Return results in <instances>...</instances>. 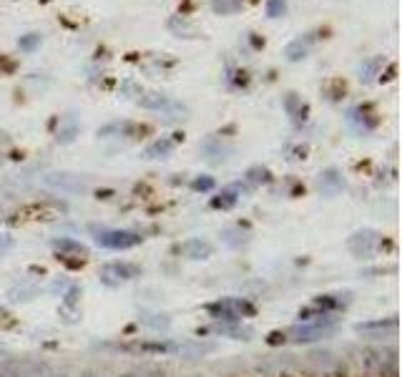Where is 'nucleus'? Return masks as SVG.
<instances>
[{"label":"nucleus","mask_w":402,"mask_h":377,"mask_svg":"<svg viewBox=\"0 0 402 377\" xmlns=\"http://www.w3.org/2000/svg\"><path fill=\"white\" fill-rule=\"evenodd\" d=\"M204 312L211 319L222 324H239L241 319H249L257 315V307L249 300H241V297H222V300L209 302L204 307Z\"/></svg>","instance_id":"nucleus-1"},{"label":"nucleus","mask_w":402,"mask_h":377,"mask_svg":"<svg viewBox=\"0 0 402 377\" xmlns=\"http://www.w3.org/2000/svg\"><path fill=\"white\" fill-rule=\"evenodd\" d=\"M123 88L133 91V93H136V103L138 106H144L146 111H156V114L171 116V119H187V114H189L187 106H181L179 101H171V98L161 96V93H151V91L136 88L133 84H126Z\"/></svg>","instance_id":"nucleus-2"},{"label":"nucleus","mask_w":402,"mask_h":377,"mask_svg":"<svg viewBox=\"0 0 402 377\" xmlns=\"http://www.w3.org/2000/svg\"><path fill=\"white\" fill-rule=\"evenodd\" d=\"M93 242L101 249H111V251H126L133 249L144 242V234L133 232V229H98L93 234Z\"/></svg>","instance_id":"nucleus-3"},{"label":"nucleus","mask_w":402,"mask_h":377,"mask_svg":"<svg viewBox=\"0 0 402 377\" xmlns=\"http://www.w3.org/2000/svg\"><path fill=\"white\" fill-rule=\"evenodd\" d=\"M98 277L106 287H119V284H126V282L141 277V267L133 262H108L101 267Z\"/></svg>","instance_id":"nucleus-4"},{"label":"nucleus","mask_w":402,"mask_h":377,"mask_svg":"<svg viewBox=\"0 0 402 377\" xmlns=\"http://www.w3.org/2000/svg\"><path fill=\"white\" fill-rule=\"evenodd\" d=\"M335 335V324H297L287 332V337L297 345H307V342H317L324 337Z\"/></svg>","instance_id":"nucleus-5"},{"label":"nucleus","mask_w":402,"mask_h":377,"mask_svg":"<svg viewBox=\"0 0 402 377\" xmlns=\"http://www.w3.org/2000/svg\"><path fill=\"white\" fill-rule=\"evenodd\" d=\"M48 365H43L38 359H6L0 365V377H36Z\"/></svg>","instance_id":"nucleus-6"},{"label":"nucleus","mask_w":402,"mask_h":377,"mask_svg":"<svg viewBox=\"0 0 402 377\" xmlns=\"http://www.w3.org/2000/svg\"><path fill=\"white\" fill-rule=\"evenodd\" d=\"M347 246L352 249L354 257H373L375 251H377L380 246V234L373 232V229H365V232H357L352 234V239L347 242Z\"/></svg>","instance_id":"nucleus-7"},{"label":"nucleus","mask_w":402,"mask_h":377,"mask_svg":"<svg viewBox=\"0 0 402 377\" xmlns=\"http://www.w3.org/2000/svg\"><path fill=\"white\" fill-rule=\"evenodd\" d=\"M362 362H365L367 370H373V372H384V367H387L390 372H395L397 352H395V350H382V348L367 350Z\"/></svg>","instance_id":"nucleus-8"},{"label":"nucleus","mask_w":402,"mask_h":377,"mask_svg":"<svg viewBox=\"0 0 402 377\" xmlns=\"http://www.w3.org/2000/svg\"><path fill=\"white\" fill-rule=\"evenodd\" d=\"M317 189L324 197H337L344 189V176L340 168H324L317 176Z\"/></svg>","instance_id":"nucleus-9"},{"label":"nucleus","mask_w":402,"mask_h":377,"mask_svg":"<svg viewBox=\"0 0 402 377\" xmlns=\"http://www.w3.org/2000/svg\"><path fill=\"white\" fill-rule=\"evenodd\" d=\"M46 184H51L53 189H60V192H68V194L86 192V189H88V184H86L81 176H73V174H48L46 176Z\"/></svg>","instance_id":"nucleus-10"},{"label":"nucleus","mask_w":402,"mask_h":377,"mask_svg":"<svg viewBox=\"0 0 402 377\" xmlns=\"http://www.w3.org/2000/svg\"><path fill=\"white\" fill-rule=\"evenodd\" d=\"M241 197V184H232V186H224L222 192L211 197V209H222V211H229L232 206H236Z\"/></svg>","instance_id":"nucleus-11"},{"label":"nucleus","mask_w":402,"mask_h":377,"mask_svg":"<svg viewBox=\"0 0 402 377\" xmlns=\"http://www.w3.org/2000/svg\"><path fill=\"white\" fill-rule=\"evenodd\" d=\"M284 108H287L289 119H292L295 126H302L307 121V116H309V106H307V101H302V96H297V93H287Z\"/></svg>","instance_id":"nucleus-12"},{"label":"nucleus","mask_w":402,"mask_h":377,"mask_svg":"<svg viewBox=\"0 0 402 377\" xmlns=\"http://www.w3.org/2000/svg\"><path fill=\"white\" fill-rule=\"evenodd\" d=\"M181 251H184L189 259H209L211 254H214V244L201 239V237H194V239L181 244Z\"/></svg>","instance_id":"nucleus-13"},{"label":"nucleus","mask_w":402,"mask_h":377,"mask_svg":"<svg viewBox=\"0 0 402 377\" xmlns=\"http://www.w3.org/2000/svg\"><path fill=\"white\" fill-rule=\"evenodd\" d=\"M312 43H314V33H307V36L295 38V41L284 48V55H287V60H292V63H295V60H302L307 53H309Z\"/></svg>","instance_id":"nucleus-14"},{"label":"nucleus","mask_w":402,"mask_h":377,"mask_svg":"<svg viewBox=\"0 0 402 377\" xmlns=\"http://www.w3.org/2000/svg\"><path fill=\"white\" fill-rule=\"evenodd\" d=\"M367 116H373V114H367V106H354L347 111V124L354 126L357 133L373 131L375 126H377V121H367Z\"/></svg>","instance_id":"nucleus-15"},{"label":"nucleus","mask_w":402,"mask_h":377,"mask_svg":"<svg viewBox=\"0 0 402 377\" xmlns=\"http://www.w3.org/2000/svg\"><path fill=\"white\" fill-rule=\"evenodd\" d=\"M397 329V319L390 317L387 322L384 319H375V322H360L357 324V332L360 335H370V337H380L384 332H395Z\"/></svg>","instance_id":"nucleus-16"},{"label":"nucleus","mask_w":402,"mask_h":377,"mask_svg":"<svg viewBox=\"0 0 402 377\" xmlns=\"http://www.w3.org/2000/svg\"><path fill=\"white\" fill-rule=\"evenodd\" d=\"M174 149H176V138L161 136V138H156L151 146H146L144 156L146 159H166V156L174 154Z\"/></svg>","instance_id":"nucleus-17"},{"label":"nucleus","mask_w":402,"mask_h":377,"mask_svg":"<svg viewBox=\"0 0 402 377\" xmlns=\"http://www.w3.org/2000/svg\"><path fill=\"white\" fill-rule=\"evenodd\" d=\"M53 249L58 251L60 257H86L88 251H86V246L81 244V242L76 239H68V237H60V239L53 242Z\"/></svg>","instance_id":"nucleus-18"},{"label":"nucleus","mask_w":402,"mask_h":377,"mask_svg":"<svg viewBox=\"0 0 402 377\" xmlns=\"http://www.w3.org/2000/svg\"><path fill=\"white\" fill-rule=\"evenodd\" d=\"M382 66H384V58H382V55L367 58L365 63L360 66V81H362V84H373L375 78L380 76V71H382Z\"/></svg>","instance_id":"nucleus-19"},{"label":"nucleus","mask_w":402,"mask_h":377,"mask_svg":"<svg viewBox=\"0 0 402 377\" xmlns=\"http://www.w3.org/2000/svg\"><path fill=\"white\" fill-rule=\"evenodd\" d=\"M133 131V124H128V121H114V124L103 126L101 131H98V136L108 138V136H131Z\"/></svg>","instance_id":"nucleus-20"},{"label":"nucleus","mask_w":402,"mask_h":377,"mask_svg":"<svg viewBox=\"0 0 402 377\" xmlns=\"http://www.w3.org/2000/svg\"><path fill=\"white\" fill-rule=\"evenodd\" d=\"M168 28L174 30L176 36H184V38H194V36H196V28H194V25L189 23L184 15H174V18L168 20Z\"/></svg>","instance_id":"nucleus-21"},{"label":"nucleus","mask_w":402,"mask_h":377,"mask_svg":"<svg viewBox=\"0 0 402 377\" xmlns=\"http://www.w3.org/2000/svg\"><path fill=\"white\" fill-rule=\"evenodd\" d=\"M211 11L216 15H234L241 11V0H211Z\"/></svg>","instance_id":"nucleus-22"},{"label":"nucleus","mask_w":402,"mask_h":377,"mask_svg":"<svg viewBox=\"0 0 402 377\" xmlns=\"http://www.w3.org/2000/svg\"><path fill=\"white\" fill-rule=\"evenodd\" d=\"M244 181H246L249 186L267 184V181H269V168H264V166H252L249 171H246Z\"/></svg>","instance_id":"nucleus-23"},{"label":"nucleus","mask_w":402,"mask_h":377,"mask_svg":"<svg viewBox=\"0 0 402 377\" xmlns=\"http://www.w3.org/2000/svg\"><path fill=\"white\" fill-rule=\"evenodd\" d=\"M287 13V0H267V15L269 18H282Z\"/></svg>","instance_id":"nucleus-24"},{"label":"nucleus","mask_w":402,"mask_h":377,"mask_svg":"<svg viewBox=\"0 0 402 377\" xmlns=\"http://www.w3.org/2000/svg\"><path fill=\"white\" fill-rule=\"evenodd\" d=\"M38 43H41V33H28V36H20L18 46L20 51H36Z\"/></svg>","instance_id":"nucleus-25"},{"label":"nucleus","mask_w":402,"mask_h":377,"mask_svg":"<svg viewBox=\"0 0 402 377\" xmlns=\"http://www.w3.org/2000/svg\"><path fill=\"white\" fill-rule=\"evenodd\" d=\"M192 189L194 192H211V189H214V179H211V176H196V179L192 181Z\"/></svg>","instance_id":"nucleus-26"},{"label":"nucleus","mask_w":402,"mask_h":377,"mask_svg":"<svg viewBox=\"0 0 402 377\" xmlns=\"http://www.w3.org/2000/svg\"><path fill=\"white\" fill-rule=\"evenodd\" d=\"M11 246H13V237H11V234H0V257H3V254L11 249Z\"/></svg>","instance_id":"nucleus-27"},{"label":"nucleus","mask_w":402,"mask_h":377,"mask_svg":"<svg viewBox=\"0 0 402 377\" xmlns=\"http://www.w3.org/2000/svg\"><path fill=\"white\" fill-rule=\"evenodd\" d=\"M36 377H68L66 372H55V370H51V367H46L43 372H38Z\"/></svg>","instance_id":"nucleus-28"},{"label":"nucleus","mask_w":402,"mask_h":377,"mask_svg":"<svg viewBox=\"0 0 402 377\" xmlns=\"http://www.w3.org/2000/svg\"><path fill=\"white\" fill-rule=\"evenodd\" d=\"M76 377H103V372H98V370H83V372H79Z\"/></svg>","instance_id":"nucleus-29"},{"label":"nucleus","mask_w":402,"mask_h":377,"mask_svg":"<svg viewBox=\"0 0 402 377\" xmlns=\"http://www.w3.org/2000/svg\"><path fill=\"white\" fill-rule=\"evenodd\" d=\"M121 377H156V375H151V372H141V370H136V372H126V375H121Z\"/></svg>","instance_id":"nucleus-30"},{"label":"nucleus","mask_w":402,"mask_h":377,"mask_svg":"<svg viewBox=\"0 0 402 377\" xmlns=\"http://www.w3.org/2000/svg\"><path fill=\"white\" fill-rule=\"evenodd\" d=\"M0 315H3V310H0Z\"/></svg>","instance_id":"nucleus-31"}]
</instances>
